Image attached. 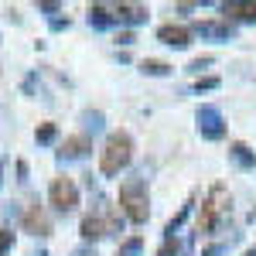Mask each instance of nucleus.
<instances>
[{"label":"nucleus","mask_w":256,"mask_h":256,"mask_svg":"<svg viewBox=\"0 0 256 256\" xmlns=\"http://www.w3.org/2000/svg\"><path fill=\"white\" fill-rule=\"evenodd\" d=\"M130 160H134V137L126 130H113L106 137V144H102V150H99V171H102V178H116L120 171L130 168Z\"/></svg>","instance_id":"nucleus-1"},{"label":"nucleus","mask_w":256,"mask_h":256,"mask_svg":"<svg viewBox=\"0 0 256 256\" xmlns=\"http://www.w3.org/2000/svg\"><path fill=\"white\" fill-rule=\"evenodd\" d=\"M120 208L126 212V218L134 226H144L150 218V205H147V184L140 178H130L120 184Z\"/></svg>","instance_id":"nucleus-2"},{"label":"nucleus","mask_w":256,"mask_h":256,"mask_svg":"<svg viewBox=\"0 0 256 256\" xmlns=\"http://www.w3.org/2000/svg\"><path fill=\"white\" fill-rule=\"evenodd\" d=\"M195 126L205 140H222L226 137V120H222V110H218V106H198Z\"/></svg>","instance_id":"nucleus-3"},{"label":"nucleus","mask_w":256,"mask_h":256,"mask_svg":"<svg viewBox=\"0 0 256 256\" xmlns=\"http://www.w3.org/2000/svg\"><path fill=\"white\" fill-rule=\"evenodd\" d=\"M226 208H229V192H226L222 184H216L212 195H208V202H205V212L198 218V232H212V226L218 222V216H222Z\"/></svg>","instance_id":"nucleus-4"},{"label":"nucleus","mask_w":256,"mask_h":256,"mask_svg":"<svg viewBox=\"0 0 256 256\" xmlns=\"http://www.w3.org/2000/svg\"><path fill=\"white\" fill-rule=\"evenodd\" d=\"M48 198H52V205H55L58 212H72V208L79 205V188H76L72 178H55L52 188H48Z\"/></svg>","instance_id":"nucleus-5"},{"label":"nucleus","mask_w":256,"mask_h":256,"mask_svg":"<svg viewBox=\"0 0 256 256\" xmlns=\"http://www.w3.org/2000/svg\"><path fill=\"white\" fill-rule=\"evenodd\" d=\"M158 41H164L168 48H188L192 44V28H184V24H160Z\"/></svg>","instance_id":"nucleus-6"},{"label":"nucleus","mask_w":256,"mask_h":256,"mask_svg":"<svg viewBox=\"0 0 256 256\" xmlns=\"http://www.w3.org/2000/svg\"><path fill=\"white\" fill-rule=\"evenodd\" d=\"M89 150H92V140L86 137V134H76V137H68L62 144L58 160H79V158H86Z\"/></svg>","instance_id":"nucleus-7"},{"label":"nucleus","mask_w":256,"mask_h":256,"mask_svg":"<svg viewBox=\"0 0 256 256\" xmlns=\"http://www.w3.org/2000/svg\"><path fill=\"white\" fill-rule=\"evenodd\" d=\"M110 10H113V20H120V24H144L147 20L144 4H113Z\"/></svg>","instance_id":"nucleus-8"},{"label":"nucleus","mask_w":256,"mask_h":256,"mask_svg":"<svg viewBox=\"0 0 256 256\" xmlns=\"http://www.w3.org/2000/svg\"><path fill=\"white\" fill-rule=\"evenodd\" d=\"M195 34H202V38H216V41H229L232 38V24H229V20H198Z\"/></svg>","instance_id":"nucleus-9"},{"label":"nucleus","mask_w":256,"mask_h":256,"mask_svg":"<svg viewBox=\"0 0 256 256\" xmlns=\"http://www.w3.org/2000/svg\"><path fill=\"white\" fill-rule=\"evenodd\" d=\"M24 229H28L31 236H52V222H48V216L41 212L38 205H31V208L24 212Z\"/></svg>","instance_id":"nucleus-10"},{"label":"nucleus","mask_w":256,"mask_h":256,"mask_svg":"<svg viewBox=\"0 0 256 256\" xmlns=\"http://www.w3.org/2000/svg\"><path fill=\"white\" fill-rule=\"evenodd\" d=\"M106 232H110V226H106L99 216H92V212L82 218V226H79V236L86 239V242H96V239H102Z\"/></svg>","instance_id":"nucleus-11"},{"label":"nucleus","mask_w":256,"mask_h":256,"mask_svg":"<svg viewBox=\"0 0 256 256\" xmlns=\"http://www.w3.org/2000/svg\"><path fill=\"white\" fill-rule=\"evenodd\" d=\"M222 10L236 20H250L256 24V0H232V4H222Z\"/></svg>","instance_id":"nucleus-12"},{"label":"nucleus","mask_w":256,"mask_h":256,"mask_svg":"<svg viewBox=\"0 0 256 256\" xmlns=\"http://www.w3.org/2000/svg\"><path fill=\"white\" fill-rule=\"evenodd\" d=\"M229 158L236 160L242 171H253V168H256V150L250 147V144H242V140H236V144L229 147Z\"/></svg>","instance_id":"nucleus-13"},{"label":"nucleus","mask_w":256,"mask_h":256,"mask_svg":"<svg viewBox=\"0 0 256 256\" xmlns=\"http://www.w3.org/2000/svg\"><path fill=\"white\" fill-rule=\"evenodd\" d=\"M89 24H92V28H110V24H113L110 7H106V4H92V7H89Z\"/></svg>","instance_id":"nucleus-14"},{"label":"nucleus","mask_w":256,"mask_h":256,"mask_svg":"<svg viewBox=\"0 0 256 256\" xmlns=\"http://www.w3.org/2000/svg\"><path fill=\"white\" fill-rule=\"evenodd\" d=\"M140 72L144 76H171L174 65H168V62H160V58H144L140 62Z\"/></svg>","instance_id":"nucleus-15"},{"label":"nucleus","mask_w":256,"mask_h":256,"mask_svg":"<svg viewBox=\"0 0 256 256\" xmlns=\"http://www.w3.org/2000/svg\"><path fill=\"white\" fill-rule=\"evenodd\" d=\"M55 137H58V126H55V123H41L38 134H34V140H38V144H52Z\"/></svg>","instance_id":"nucleus-16"},{"label":"nucleus","mask_w":256,"mask_h":256,"mask_svg":"<svg viewBox=\"0 0 256 256\" xmlns=\"http://www.w3.org/2000/svg\"><path fill=\"white\" fill-rule=\"evenodd\" d=\"M10 250H14V232L10 229H0V256L10 253Z\"/></svg>","instance_id":"nucleus-17"},{"label":"nucleus","mask_w":256,"mask_h":256,"mask_svg":"<svg viewBox=\"0 0 256 256\" xmlns=\"http://www.w3.org/2000/svg\"><path fill=\"white\" fill-rule=\"evenodd\" d=\"M140 246H144V242H140V236L126 239V242H123V250H120V256H134V253H140Z\"/></svg>","instance_id":"nucleus-18"},{"label":"nucleus","mask_w":256,"mask_h":256,"mask_svg":"<svg viewBox=\"0 0 256 256\" xmlns=\"http://www.w3.org/2000/svg\"><path fill=\"white\" fill-rule=\"evenodd\" d=\"M174 253H178V239L168 236V239H164V246L158 250V256H174Z\"/></svg>","instance_id":"nucleus-19"},{"label":"nucleus","mask_w":256,"mask_h":256,"mask_svg":"<svg viewBox=\"0 0 256 256\" xmlns=\"http://www.w3.org/2000/svg\"><path fill=\"white\" fill-rule=\"evenodd\" d=\"M216 86H218V79H216V76H208V79H198V82H195V92H205V89H216Z\"/></svg>","instance_id":"nucleus-20"},{"label":"nucleus","mask_w":256,"mask_h":256,"mask_svg":"<svg viewBox=\"0 0 256 256\" xmlns=\"http://www.w3.org/2000/svg\"><path fill=\"white\" fill-rule=\"evenodd\" d=\"M86 123H89L92 130H99V126H102V113H86Z\"/></svg>","instance_id":"nucleus-21"},{"label":"nucleus","mask_w":256,"mask_h":256,"mask_svg":"<svg viewBox=\"0 0 256 256\" xmlns=\"http://www.w3.org/2000/svg\"><path fill=\"white\" fill-rule=\"evenodd\" d=\"M205 65H212V58H195V62H192V65H188V68H192V72H202Z\"/></svg>","instance_id":"nucleus-22"},{"label":"nucleus","mask_w":256,"mask_h":256,"mask_svg":"<svg viewBox=\"0 0 256 256\" xmlns=\"http://www.w3.org/2000/svg\"><path fill=\"white\" fill-rule=\"evenodd\" d=\"M116 41H120V44H134V34H130V31H123Z\"/></svg>","instance_id":"nucleus-23"},{"label":"nucleus","mask_w":256,"mask_h":256,"mask_svg":"<svg viewBox=\"0 0 256 256\" xmlns=\"http://www.w3.org/2000/svg\"><path fill=\"white\" fill-rule=\"evenodd\" d=\"M72 256H96V253H92V250H76Z\"/></svg>","instance_id":"nucleus-24"},{"label":"nucleus","mask_w":256,"mask_h":256,"mask_svg":"<svg viewBox=\"0 0 256 256\" xmlns=\"http://www.w3.org/2000/svg\"><path fill=\"white\" fill-rule=\"evenodd\" d=\"M242 256H256V250H246V253H242Z\"/></svg>","instance_id":"nucleus-25"}]
</instances>
